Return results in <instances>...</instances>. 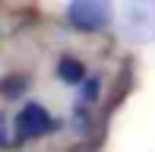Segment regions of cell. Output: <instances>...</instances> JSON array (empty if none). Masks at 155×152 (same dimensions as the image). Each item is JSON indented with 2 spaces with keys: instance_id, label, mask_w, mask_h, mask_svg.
<instances>
[{
  "instance_id": "6da1fadb",
  "label": "cell",
  "mask_w": 155,
  "mask_h": 152,
  "mask_svg": "<svg viewBox=\"0 0 155 152\" xmlns=\"http://www.w3.org/2000/svg\"><path fill=\"white\" fill-rule=\"evenodd\" d=\"M114 19L111 0H70L67 3V22L76 32H101Z\"/></svg>"
},
{
  "instance_id": "7a4b0ae2",
  "label": "cell",
  "mask_w": 155,
  "mask_h": 152,
  "mask_svg": "<svg viewBox=\"0 0 155 152\" xmlns=\"http://www.w3.org/2000/svg\"><path fill=\"white\" fill-rule=\"evenodd\" d=\"M124 29L133 41H155V0H127Z\"/></svg>"
},
{
  "instance_id": "3957f363",
  "label": "cell",
  "mask_w": 155,
  "mask_h": 152,
  "mask_svg": "<svg viewBox=\"0 0 155 152\" xmlns=\"http://www.w3.org/2000/svg\"><path fill=\"white\" fill-rule=\"evenodd\" d=\"M57 130V121L48 114V108H41L38 101H29L22 111L16 114V136L19 140H38Z\"/></svg>"
},
{
  "instance_id": "277c9868",
  "label": "cell",
  "mask_w": 155,
  "mask_h": 152,
  "mask_svg": "<svg viewBox=\"0 0 155 152\" xmlns=\"http://www.w3.org/2000/svg\"><path fill=\"white\" fill-rule=\"evenodd\" d=\"M57 76H60V82H67V86H79V82L86 79L89 73H86V67H82L79 57L67 54V57L57 60Z\"/></svg>"
},
{
  "instance_id": "5b68a950",
  "label": "cell",
  "mask_w": 155,
  "mask_h": 152,
  "mask_svg": "<svg viewBox=\"0 0 155 152\" xmlns=\"http://www.w3.org/2000/svg\"><path fill=\"white\" fill-rule=\"evenodd\" d=\"M25 89H29L25 73H10V76H3V82H0V95H3V98H19Z\"/></svg>"
},
{
  "instance_id": "8992f818",
  "label": "cell",
  "mask_w": 155,
  "mask_h": 152,
  "mask_svg": "<svg viewBox=\"0 0 155 152\" xmlns=\"http://www.w3.org/2000/svg\"><path fill=\"white\" fill-rule=\"evenodd\" d=\"M79 86H82V101H95L98 92H101V82H98V76H86Z\"/></svg>"
}]
</instances>
